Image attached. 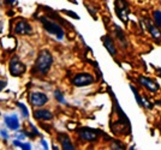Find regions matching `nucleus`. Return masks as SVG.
<instances>
[{
  "instance_id": "nucleus-1",
  "label": "nucleus",
  "mask_w": 161,
  "mask_h": 150,
  "mask_svg": "<svg viewBox=\"0 0 161 150\" xmlns=\"http://www.w3.org/2000/svg\"><path fill=\"white\" fill-rule=\"evenodd\" d=\"M52 65H53V55L48 49H43L39 53L37 58H36L33 72L40 76H46L49 72Z\"/></svg>"
},
{
  "instance_id": "nucleus-2",
  "label": "nucleus",
  "mask_w": 161,
  "mask_h": 150,
  "mask_svg": "<svg viewBox=\"0 0 161 150\" xmlns=\"http://www.w3.org/2000/svg\"><path fill=\"white\" fill-rule=\"evenodd\" d=\"M40 21H41V23H42L43 28L46 29L47 33L54 35L58 40H63V39H64L65 31H64V29H63L59 24H57L55 22L51 21V19H48L46 17H41Z\"/></svg>"
},
{
  "instance_id": "nucleus-3",
  "label": "nucleus",
  "mask_w": 161,
  "mask_h": 150,
  "mask_svg": "<svg viewBox=\"0 0 161 150\" xmlns=\"http://www.w3.org/2000/svg\"><path fill=\"white\" fill-rule=\"evenodd\" d=\"M95 82L94 76L92 73H88V72H82V73H77L72 78V84L75 87H87V85H90Z\"/></svg>"
},
{
  "instance_id": "nucleus-4",
  "label": "nucleus",
  "mask_w": 161,
  "mask_h": 150,
  "mask_svg": "<svg viewBox=\"0 0 161 150\" xmlns=\"http://www.w3.org/2000/svg\"><path fill=\"white\" fill-rule=\"evenodd\" d=\"M115 12L120 21L126 23L129 13H130V7H129L128 1L126 0H115Z\"/></svg>"
},
{
  "instance_id": "nucleus-5",
  "label": "nucleus",
  "mask_w": 161,
  "mask_h": 150,
  "mask_svg": "<svg viewBox=\"0 0 161 150\" xmlns=\"http://www.w3.org/2000/svg\"><path fill=\"white\" fill-rule=\"evenodd\" d=\"M25 65L19 60L18 56H14L11 60H10V73L14 76V77H20L25 72Z\"/></svg>"
},
{
  "instance_id": "nucleus-6",
  "label": "nucleus",
  "mask_w": 161,
  "mask_h": 150,
  "mask_svg": "<svg viewBox=\"0 0 161 150\" xmlns=\"http://www.w3.org/2000/svg\"><path fill=\"white\" fill-rule=\"evenodd\" d=\"M99 135H100L99 131L90 127H83L78 130V137L84 142H95L99 139Z\"/></svg>"
},
{
  "instance_id": "nucleus-7",
  "label": "nucleus",
  "mask_w": 161,
  "mask_h": 150,
  "mask_svg": "<svg viewBox=\"0 0 161 150\" xmlns=\"http://www.w3.org/2000/svg\"><path fill=\"white\" fill-rule=\"evenodd\" d=\"M14 33L17 35H31L33 28L25 19H18L14 27Z\"/></svg>"
},
{
  "instance_id": "nucleus-8",
  "label": "nucleus",
  "mask_w": 161,
  "mask_h": 150,
  "mask_svg": "<svg viewBox=\"0 0 161 150\" xmlns=\"http://www.w3.org/2000/svg\"><path fill=\"white\" fill-rule=\"evenodd\" d=\"M29 101L34 107H42L48 102V96L45 93L35 91V93H31V95L29 96Z\"/></svg>"
},
{
  "instance_id": "nucleus-9",
  "label": "nucleus",
  "mask_w": 161,
  "mask_h": 150,
  "mask_svg": "<svg viewBox=\"0 0 161 150\" xmlns=\"http://www.w3.org/2000/svg\"><path fill=\"white\" fill-rule=\"evenodd\" d=\"M138 82L140 84H142L144 88L149 90L150 93H158L159 91V84L155 82L154 79H152V78H148V77H144V76H141V77H138Z\"/></svg>"
},
{
  "instance_id": "nucleus-10",
  "label": "nucleus",
  "mask_w": 161,
  "mask_h": 150,
  "mask_svg": "<svg viewBox=\"0 0 161 150\" xmlns=\"http://www.w3.org/2000/svg\"><path fill=\"white\" fill-rule=\"evenodd\" d=\"M34 118L37 121H51L53 119V113L48 109H36L34 110Z\"/></svg>"
},
{
  "instance_id": "nucleus-11",
  "label": "nucleus",
  "mask_w": 161,
  "mask_h": 150,
  "mask_svg": "<svg viewBox=\"0 0 161 150\" xmlns=\"http://www.w3.org/2000/svg\"><path fill=\"white\" fill-rule=\"evenodd\" d=\"M144 25H146L147 30L150 33V35H152L154 39H160L161 37L160 27H158V25L155 24V22L150 21L149 18H146V19H144Z\"/></svg>"
},
{
  "instance_id": "nucleus-12",
  "label": "nucleus",
  "mask_w": 161,
  "mask_h": 150,
  "mask_svg": "<svg viewBox=\"0 0 161 150\" xmlns=\"http://www.w3.org/2000/svg\"><path fill=\"white\" fill-rule=\"evenodd\" d=\"M102 42H103L105 48L107 49V52L112 55V56H114V55L117 54V47H115V43H114V41L112 40V37H111L109 35H105V36L102 37Z\"/></svg>"
},
{
  "instance_id": "nucleus-13",
  "label": "nucleus",
  "mask_w": 161,
  "mask_h": 150,
  "mask_svg": "<svg viewBox=\"0 0 161 150\" xmlns=\"http://www.w3.org/2000/svg\"><path fill=\"white\" fill-rule=\"evenodd\" d=\"M4 121L6 124V126L12 131L19 129V120H18V116L16 114H11V115H6Z\"/></svg>"
},
{
  "instance_id": "nucleus-14",
  "label": "nucleus",
  "mask_w": 161,
  "mask_h": 150,
  "mask_svg": "<svg viewBox=\"0 0 161 150\" xmlns=\"http://www.w3.org/2000/svg\"><path fill=\"white\" fill-rule=\"evenodd\" d=\"M58 141L60 142V145L63 149H65V150L75 149L74 144L71 143V139H70V137L67 136L66 133H59V135H58Z\"/></svg>"
},
{
  "instance_id": "nucleus-15",
  "label": "nucleus",
  "mask_w": 161,
  "mask_h": 150,
  "mask_svg": "<svg viewBox=\"0 0 161 150\" xmlns=\"http://www.w3.org/2000/svg\"><path fill=\"white\" fill-rule=\"evenodd\" d=\"M114 31H115V36H117V41L120 43L121 47L128 48V40H126V36L124 34V31L118 25H114Z\"/></svg>"
},
{
  "instance_id": "nucleus-16",
  "label": "nucleus",
  "mask_w": 161,
  "mask_h": 150,
  "mask_svg": "<svg viewBox=\"0 0 161 150\" xmlns=\"http://www.w3.org/2000/svg\"><path fill=\"white\" fill-rule=\"evenodd\" d=\"M153 18H154L155 24H156L158 27L161 28V11L160 10H156V11L153 12Z\"/></svg>"
},
{
  "instance_id": "nucleus-17",
  "label": "nucleus",
  "mask_w": 161,
  "mask_h": 150,
  "mask_svg": "<svg viewBox=\"0 0 161 150\" xmlns=\"http://www.w3.org/2000/svg\"><path fill=\"white\" fill-rule=\"evenodd\" d=\"M130 88L132 89V93H134L135 97H136V101H137V103H138V104H140V106H141V107H142V96L140 95V94H138V91H137V89L135 88V87H134V85H132V84L130 85Z\"/></svg>"
},
{
  "instance_id": "nucleus-18",
  "label": "nucleus",
  "mask_w": 161,
  "mask_h": 150,
  "mask_svg": "<svg viewBox=\"0 0 161 150\" xmlns=\"http://www.w3.org/2000/svg\"><path fill=\"white\" fill-rule=\"evenodd\" d=\"M54 96H55V99H57V101L60 103H66V101H65V99H64V96H63V94H61L60 90H55L54 91Z\"/></svg>"
},
{
  "instance_id": "nucleus-19",
  "label": "nucleus",
  "mask_w": 161,
  "mask_h": 150,
  "mask_svg": "<svg viewBox=\"0 0 161 150\" xmlns=\"http://www.w3.org/2000/svg\"><path fill=\"white\" fill-rule=\"evenodd\" d=\"M17 106L20 108V110H22V113H23V116H25V118H28L29 116V112H28V109H27V107L23 104V103H20V102H18L17 103Z\"/></svg>"
},
{
  "instance_id": "nucleus-20",
  "label": "nucleus",
  "mask_w": 161,
  "mask_h": 150,
  "mask_svg": "<svg viewBox=\"0 0 161 150\" xmlns=\"http://www.w3.org/2000/svg\"><path fill=\"white\" fill-rule=\"evenodd\" d=\"M111 148H112V149H124V145L120 144L119 142H117V141H114L113 144L111 145Z\"/></svg>"
},
{
  "instance_id": "nucleus-21",
  "label": "nucleus",
  "mask_w": 161,
  "mask_h": 150,
  "mask_svg": "<svg viewBox=\"0 0 161 150\" xmlns=\"http://www.w3.org/2000/svg\"><path fill=\"white\" fill-rule=\"evenodd\" d=\"M20 148H22V149H24V150H30L31 149V144L30 143H22Z\"/></svg>"
},
{
  "instance_id": "nucleus-22",
  "label": "nucleus",
  "mask_w": 161,
  "mask_h": 150,
  "mask_svg": "<svg viewBox=\"0 0 161 150\" xmlns=\"http://www.w3.org/2000/svg\"><path fill=\"white\" fill-rule=\"evenodd\" d=\"M6 85H7V82H6V81H4V79H0V91H1L3 89L5 88Z\"/></svg>"
},
{
  "instance_id": "nucleus-23",
  "label": "nucleus",
  "mask_w": 161,
  "mask_h": 150,
  "mask_svg": "<svg viewBox=\"0 0 161 150\" xmlns=\"http://www.w3.org/2000/svg\"><path fill=\"white\" fill-rule=\"evenodd\" d=\"M0 135L4 137V139H7L8 138V135H7L6 131H4V130H0Z\"/></svg>"
},
{
  "instance_id": "nucleus-24",
  "label": "nucleus",
  "mask_w": 161,
  "mask_h": 150,
  "mask_svg": "<svg viewBox=\"0 0 161 150\" xmlns=\"http://www.w3.org/2000/svg\"><path fill=\"white\" fill-rule=\"evenodd\" d=\"M24 138H25V133H24V132H19V133H18V135H17V139H24Z\"/></svg>"
},
{
  "instance_id": "nucleus-25",
  "label": "nucleus",
  "mask_w": 161,
  "mask_h": 150,
  "mask_svg": "<svg viewBox=\"0 0 161 150\" xmlns=\"http://www.w3.org/2000/svg\"><path fill=\"white\" fill-rule=\"evenodd\" d=\"M14 145H16V147H19V148H20L22 142H19V139H18V141H14Z\"/></svg>"
},
{
  "instance_id": "nucleus-26",
  "label": "nucleus",
  "mask_w": 161,
  "mask_h": 150,
  "mask_svg": "<svg viewBox=\"0 0 161 150\" xmlns=\"http://www.w3.org/2000/svg\"><path fill=\"white\" fill-rule=\"evenodd\" d=\"M41 143H42V145H43V148H45V149H48V145H47V143H46V141H43V139H42V141H41Z\"/></svg>"
},
{
  "instance_id": "nucleus-27",
  "label": "nucleus",
  "mask_w": 161,
  "mask_h": 150,
  "mask_svg": "<svg viewBox=\"0 0 161 150\" xmlns=\"http://www.w3.org/2000/svg\"><path fill=\"white\" fill-rule=\"evenodd\" d=\"M6 1V4H12V3H14V0H5Z\"/></svg>"
},
{
  "instance_id": "nucleus-28",
  "label": "nucleus",
  "mask_w": 161,
  "mask_h": 150,
  "mask_svg": "<svg viewBox=\"0 0 161 150\" xmlns=\"http://www.w3.org/2000/svg\"><path fill=\"white\" fill-rule=\"evenodd\" d=\"M158 73H159V75L161 76V67H159V68H158Z\"/></svg>"
}]
</instances>
